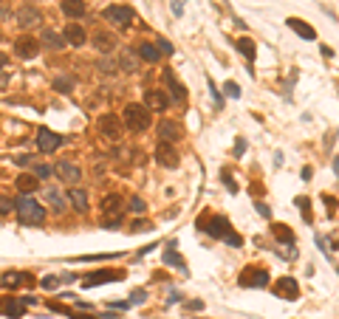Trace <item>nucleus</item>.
<instances>
[{"label":"nucleus","instance_id":"bb28decb","mask_svg":"<svg viewBox=\"0 0 339 319\" xmlns=\"http://www.w3.org/2000/svg\"><path fill=\"white\" fill-rule=\"evenodd\" d=\"M37 175H17V190L23 192V195H31V192L40 187V181H34Z\"/></svg>","mask_w":339,"mask_h":319},{"label":"nucleus","instance_id":"ddd939ff","mask_svg":"<svg viewBox=\"0 0 339 319\" xmlns=\"http://www.w3.org/2000/svg\"><path fill=\"white\" fill-rule=\"evenodd\" d=\"M144 105H147L150 110H167V105H170V96H167L164 91L153 88V91H144Z\"/></svg>","mask_w":339,"mask_h":319},{"label":"nucleus","instance_id":"79ce46f5","mask_svg":"<svg viewBox=\"0 0 339 319\" xmlns=\"http://www.w3.org/2000/svg\"><path fill=\"white\" fill-rule=\"evenodd\" d=\"M51 173H54V170H51L48 164H37V167H34V175H37V178H48Z\"/></svg>","mask_w":339,"mask_h":319},{"label":"nucleus","instance_id":"0eeeda50","mask_svg":"<svg viewBox=\"0 0 339 319\" xmlns=\"http://www.w3.org/2000/svg\"><path fill=\"white\" fill-rule=\"evenodd\" d=\"M116 280H124V271L119 268H105V271H94L82 280L85 288H94V285H102V283H116Z\"/></svg>","mask_w":339,"mask_h":319},{"label":"nucleus","instance_id":"473e14b6","mask_svg":"<svg viewBox=\"0 0 339 319\" xmlns=\"http://www.w3.org/2000/svg\"><path fill=\"white\" fill-rule=\"evenodd\" d=\"M294 204L300 207V212H303V217H305V220L311 223V201H308V198H297Z\"/></svg>","mask_w":339,"mask_h":319},{"label":"nucleus","instance_id":"b1692460","mask_svg":"<svg viewBox=\"0 0 339 319\" xmlns=\"http://www.w3.org/2000/svg\"><path fill=\"white\" fill-rule=\"evenodd\" d=\"M164 263L167 266H173V268H178V271H187V263H184V257L175 251V243H170V249L164 251Z\"/></svg>","mask_w":339,"mask_h":319},{"label":"nucleus","instance_id":"864d4df0","mask_svg":"<svg viewBox=\"0 0 339 319\" xmlns=\"http://www.w3.org/2000/svg\"><path fill=\"white\" fill-rule=\"evenodd\" d=\"M300 175H303V181H308V178L314 175V170H311V167H303V173H300Z\"/></svg>","mask_w":339,"mask_h":319},{"label":"nucleus","instance_id":"58836bf2","mask_svg":"<svg viewBox=\"0 0 339 319\" xmlns=\"http://www.w3.org/2000/svg\"><path fill=\"white\" fill-rule=\"evenodd\" d=\"M43 288H48V291H54V288H57V285H60V277H54V274H48V277H43Z\"/></svg>","mask_w":339,"mask_h":319},{"label":"nucleus","instance_id":"a19ab883","mask_svg":"<svg viewBox=\"0 0 339 319\" xmlns=\"http://www.w3.org/2000/svg\"><path fill=\"white\" fill-rule=\"evenodd\" d=\"M122 68H124V71H133V68H136V60H133V54H130V51H124V54H122Z\"/></svg>","mask_w":339,"mask_h":319},{"label":"nucleus","instance_id":"6e6d98bb","mask_svg":"<svg viewBox=\"0 0 339 319\" xmlns=\"http://www.w3.org/2000/svg\"><path fill=\"white\" fill-rule=\"evenodd\" d=\"M334 173H337V178H339V155L334 158Z\"/></svg>","mask_w":339,"mask_h":319},{"label":"nucleus","instance_id":"c03bdc74","mask_svg":"<svg viewBox=\"0 0 339 319\" xmlns=\"http://www.w3.org/2000/svg\"><path fill=\"white\" fill-rule=\"evenodd\" d=\"M144 300H147V294L141 291V288H136V291H133V297H130V302H133V305H141Z\"/></svg>","mask_w":339,"mask_h":319},{"label":"nucleus","instance_id":"5701e85b","mask_svg":"<svg viewBox=\"0 0 339 319\" xmlns=\"http://www.w3.org/2000/svg\"><path fill=\"white\" fill-rule=\"evenodd\" d=\"M164 79L170 82V91H173V102H175V105H181L184 99H187V88H184L181 82H175V77L170 74V71H164Z\"/></svg>","mask_w":339,"mask_h":319},{"label":"nucleus","instance_id":"1a4fd4ad","mask_svg":"<svg viewBox=\"0 0 339 319\" xmlns=\"http://www.w3.org/2000/svg\"><path fill=\"white\" fill-rule=\"evenodd\" d=\"M60 144H62V136L51 133L48 127H40V130H37V147H40L43 153H54Z\"/></svg>","mask_w":339,"mask_h":319},{"label":"nucleus","instance_id":"c756f323","mask_svg":"<svg viewBox=\"0 0 339 319\" xmlns=\"http://www.w3.org/2000/svg\"><path fill=\"white\" fill-rule=\"evenodd\" d=\"M94 45L99 48V51L108 54V51L113 48V45H116V40H113L111 34H102V31H96V34H94Z\"/></svg>","mask_w":339,"mask_h":319},{"label":"nucleus","instance_id":"e433bc0d","mask_svg":"<svg viewBox=\"0 0 339 319\" xmlns=\"http://www.w3.org/2000/svg\"><path fill=\"white\" fill-rule=\"evenodd\" d=\"M209 91H212V99H215V107H224V94L215 88V82L209 79Z\"/></svg>","mask_w":339,"mask_h":319},{"label":"nucleus","instance_id":"2eb2a0df","mask_svg":"<svg viewBox=\"0 0 339 319\" xmlns=\"http://www.w3.org/2000/svg\"><path fill=\"white\" fill-rule=\"evenodd\" d=\"M54 173H60V178L62 181H68V184H77L79 178H82V170H79L77 164H71V161H57Z\"/></svg>","mask_w":339,"mask_h":319},{"label":"nucleus","instance_id":"37998d69","mask_svg":"<svg viewBox=\"0 0 339 319\" xmlns=\"http://www.w3.org/2000/svg\"><path fill=\"white\" fill-rule=\"evenodd\" d=\"M130 209H133V212H136V215H141V212L147 209V204H144V201H141V198H130Z\"/></svg>","mask_w":339,"mask_h":319},{"label":"nucleus","instance_id":"4468645a","mask_svg":"<svg viewBox=\"0 0 339 319\" xmlns=\"http://www.w3.org/2000/svg\"><path fill=\"white\" fill-rule=\"evenodd\" d=\"M23 308H26V302H23V300H14V297H0V314H3V317L17 319V317H23Z\"/></svg>","mask_w":339,"mask_h":319},{"label":"nucleus","instance_id":"c9c22d12","mask_svg":"<svg viewBox=\"0 0 339 319\" xmlns=\"http://www.w3.org/2000/svg\"><path fill=\"white\" fill-rule=\"evenodd\" d=\"M224 94L232 96V99H237V96H240V85H237V82H226V85H224Z\"/></svg>","mask_w":339,"mask_h":319},{"label":"nucleus","instance_id":"39448f33","mask_svg":"<svg viewBox=\"0 0 339 319\" xmlns=\"http://www.w3.org/2000/svg\"><path fill=\"white\" fill-rule=\"evenodd\" d=\"M96 127H99V133H102L105 138H111V141L122 138V119H119L116 113H102L99 121H96Z\"/></svg>","mask_w":339,"mask_h":319},{"label":"nucleus","instance_id":"5fc2aeb1","mask_svg":"<svg viewBox=\"0 0 339 319\" xmlns=\"http://www.w3.org/2000/svg\"><path fill=\"white\" fill-rule=\"evenodd\" d=\"M178 300H181V294H178V291H173L170 297H167V302H178Z\"/></svg>","mask_w":339,"mask_h":319},{"label":"nucleus","instance_id":"f704fd0d","mask_svg":"<svg viewBox=\"0 0 339 319\" xmlns=\"http://www.w3.org/2000/svg\"><path fill=\"white\" fill-rule=\"evenodd\" d=\"M221 178H224L226 190H229V192H232V195H235V192H237V184L232 181V173H229V170H221Z\"/></svg>","mask_w":339,"mask_h":319},{"label":"nucleus","instance_id":"4d7b16f0","mask_svg":"<svg viewBox=\"0 0 339 319\" xmlns=\"http://www.w3.org/2000/svg\"><path fill=\"white\" fill-rule=\"evenodd\" d=\"M6 62H9V57H6V54H0V68H3Z\"/></svg>","mask_w":339,"mask_h":319},{"label":"nucleus","instance_id":"f8f14e48","mask_svg":"<svg viewBox=\"0 0 339 319\" xmlns=\"http://www.w3.org/2000/svg\"><path fill=\"white\" fill-rule=\"evenodd\" d=\"M156 161H158L161 167H170V170H175V167H178V153H175V150L167 144V141H161V144L156 147Z\"/></svg>","mask_w":339,"mask_h":319},{"label":"nucleus","instance_id":"7c9ffc66","mask_svg":"<svg viewBox=\"0 0 339 319\" xmlns=\"http://www.w3.org/2000/svg\"><path fill=\"white\" fill-rule=\"evenodd\" d=\"M271 232H274V237H277V240H286L288 246H294V232H291L288 226H280V223H274V226H271Z\"/></svg>","mask_w":339,"mask_h":319},{"label":"nucleus","instance_id":"a878e982","mask_svg":"<svg viewBox=\"0 0 339 319\" xmlns=\"http://www.w3.org/2000/svg\"><path fill=\"white\" fill-rule=\"evenodd\" d=\"M45 198H48V204H51V209L57 212V215H62V212H65V198H62L54 187H48V190H45Z\"/></svg>","mask_w":339,"mask_h":319},{"label":"nucleus","instance_id":"423d86ee","mask_svg":"<svg viewBox=\"0 0 339 319\" xmlns=\"http://www.w3.org/2000/svg\"><path fill=\"white\" fill-rule=\"evenodd\" d=\"M102 17L108 23H113L116 28H127L133 23V9H127V6H105Z\"/></svg>","mask_w":339,"mask_h":319},{"label":"nucleus","instance_id":"4c0bfd02","mask_svg":"<svg viewBox=\"0 0 339 319\" xmlns=\"http://www.w3.org/2000/svg\"><path fill=\"white\" fill-rule=\"evenodd\" d=\"M322 204H325V212H328V215L337 212V198H334V195H322Z\"/></svg>","mask_w":339,"mask_h":319},{"label":"nucleus","instance_id":"9b49d317","mask_svg":"<svg viewBox=\"0 0 339 319\" xmlns=\"http://www.w3.org/2000/svg\"><path fill=\"white\" fill-rule=\"evenodd\" d=\"M204 232H209L212 237H218V240H224L226 234L232 232V226H229V220H226L224 215H212L209 217V226H204Z\"/></svg>","mask_w":339,"mask_h":319},{"label":"nucleus","instance_id":"49530a36","mask_svg":"<svg viewBox=\"0 0 339 319\" xmlns=\"http://www.w3.org/2000/svg\"><path fill=\"white\" fill-rule=\"evenodd\" d=\"M144 229H153L150 223H144V220H136V223L130 226V232H144Z\"/></svg>","mask_w":339,"mask_h":319},{"label":"nucleus","instance_id":"20e7f679","mask_svg":"<svg viewBox=\"0 0 339 319\" xmlns=\"http://www.w3.org/2000/svg\"><path fill=\"white\" fill-rule=\"evenodd\" d=\"M269 271L263 266H246L237 277V285H243V288H263V285H269Z\"/></svg>","mask_w":339,"mask_h":319},{"label":"nucleus","instance_id":"f257e3e1","mask_svg":"<svg viewBox=\"0 0 339 319\" xmlns=\"http://www.w3.org/2000/svg\"><path fill=\"white\" fill-rule=\"evenodd\" d=\"M14 212H17L20 226H40L45 220V209L37 204L31 195H20L14 201Z\"/></svg>","mask_w":339,"mask_h":319},{"label":"nucleus","instance_id":"6ab92c4d","mask_svg":"<svg viewBox=\"0 0 339 319\" xmlns=\"http://www.w3.org/2000/svg\"><path fill=\"white\" fill-rule=\"evenodd\" d=\"M286 26L291 28V31H297V34L303 37V40H317V31H314L308 23H303L300 17H288V20H286Z\"/></svg>","mask_w":339,"mask_h":319},{"label":"nucleus","instance_id":"7ed1b4c3","mask_svg":"<svg viewBox=\"0 0 339 319\" xmlns=\"http://www.w3.org/2000/svg\"><path fill=\"white\" fill-rule=\"evenodd\" d=\"M124 215V201L119 195H105L102 201V223L105 229H119V217Z\"/></svg>","mask_w":339,"mask_h":319},{"label":"nucleus","instance_id":"a18cd8bd","mask_svg":"<svg viewBox=\"0 0 339 319\" xmlns=\"http://www.w3.org/2000/svg\"><path fill=\"white\" fill-rule=\"evenodd\" d=\"M133 302L130 300H116V302H111V308H116V311H127Z\"/></svg>","mask_w":339,"mask_h":319},{"label":"nucleus","instance_id":"cd10ccee","mask_svg":"<svg viewBox=\"0 0 339 319\" xmlns=\"http://www.w3.org/2000/svg\"><path fill=\"white\" fill-rule=\"evenodd\" d=\"M237 51L243 54L249 62H254V57H257V48H254V43L249 37H240V40H237Z\"/></svg>","mask_w":339,"mask_h":319},{"label":"nucleus","instance_id":"603ef678","mask_svg":"<svg viewBox=\"0 0 339 319\" xmlns=\"http://www.w3.org/2000/svg\"><path fill=\"white\" fill-rule=\"evenodd\" d=\"M173 11H175V14H181V11H184V0H173Z\"/></svg>","mask_w":339,"mask_h":319},{"label":"nucleus","instance_id":"aec40b11","mask_svg":"<svg viewBox=\"0 0 339 319\" xmlns=\"http://www.w3.org/2000/svg\"><path fill=\"white\" fill-rule=\"evenodd\" d=\"M62 34H65L68 45H77V48H79V45H85V31H82V26H77V23H68Z\"/></svg>","mask_w":339,"mask_h":319},{"label":"nucleus","instance_id":"8fccbe9b","mask_svg":"<svg viewBox=\"0 0 339 319\" xmlns=\"http://www.w3.org/2000/svg\"><path fill=\"white\" fill-rule=\"evenodd\" d=\"M254 209H257V212H260L263 217H271V209L266 207V204H254Z\"/></svg>","mask_w":339,"mask_h":319},{"label":"nucleus","instance_id":"6e6552de","mask_svg":"<svg viewBox=\"0 0 339 319\" xmlns=\"http://www.w3.org/2000/svg\"><path fill=\"white\" fill-rule=\"evenodd\" d=\"M274 294H277L280 300L294 302L297 297H300V285H297L294 277H280L277 283H274Z\"/></svg>","mask_w":339,"mask_h":319},{"label":"nucleus","instance_id":"4be33fe9","mask_svg":"<svg viewBox=\"0 0 339 319\" xmlns=\"http://www.w3.org/2000/svg\"><path fill=\"white\" fill-rule=\"evenodd\" d=\"M17 23H20L23 28L37 26V23H40V11H37V9H31V6H26V9H20V11H17Z\"/></svg>","mask_w":339,"mask_h":319},{"label":"nucleus","instance_id":"c85d7f7f","mask_svg":"<svg viewBox=\"0 0 339 319\" xmlns=\"http://www.w3.org/2000/svg\"><path fill=\"white\" fill-rule=\"evenodd\" d=\"M139 57H141V60H147V62H158L161 51H158L153 43H141V45H139Z\"/></svg>","mask_w":339,"mask_h":319},{"label":"nucleus","instance_id":"f03ea898","mask_svg":"<svg viewBox=\"0 0 339 319\" xmlns=\"http://www.w3.org/2000/svg\"><path fill=\"white\" fill-rule=\"evenodd\" d=\"M150 121H153V116H150L147 105H124V124L130 130L141 133V130L150 127Z\"/></svg>","mask_w":339,"mask_h":319},{"label":"nucleus","instance_id":"9d476101","mask_svg":"<svg viewBox=\"0 0 339 319\" xmlns=\"http://www.w3.org/2000/svg\"><path fill=\"white\" fill-rule=\"evenodd\" d=\"M37 51H40V43H37L34 37H20L17 43H14V54H17L20 60H34Z\"/></svg>","mask_w":339,"mask_h":319},{"label":"nucleus","instance_id":"a211bd4d","mask_svg":"<svg viewBox=\"0 0 339 319\" xmlns=\"http://www.w3.org/2000/svg\"><path fill=\"white\" fill-rule=\"evenodd\" d=\"M40 45H48V48H65L68 45V40H65V34H57L54 28H45L43 34H40Z\"/></svg>","mask_w":339,"mask_h":319},{"label":"nucleus","instance_id":"f3484780","mask_svg":"<svg viewBox=\"0 0 339 319\" xmlns=\"http://www.w3.org/2000/svg\"><path fill=\"white\" fill-rule=\"evenodd\" d=\"M31 280H34V277L26 274V271H6V274L0 277V285H3V288H17V285L31 283Z\"/></svg>","mask_w":339,"mask_h":319},{"label":"nucleus","instance_id":"412c9836","mask_svg":"<svg viewBox=\"0 0 339 319\" xmlns=\"http://www.w3.org/2000/svg\"><path fill=\"white\" fill-rule=\"evenodd\" d=\"M68 201L74 204V209H77L79 215H85V212H88V192H85V190L74 187V190L68 192Z\"/></svg>","mask_w":339,"mask_h":319},{"label":"nucleus","instance_id":"2f4dec72","mask_svg":"<svg viewBox=\"0 0 339 319\" xmlns=\"http://www.w3.org/2000/svg\"><path fill=\"white\" fill-rule=\"evenodd\" d=\"M54 88H57L60 94H71V88H74V79H71V77H60L57 82H54Z\"/></svg>","mask_w":339,"mask_h":319},{"label":"nucleus","instance_id":"393cba45","mask_svg":"<svg viewBox=\"0 0 339 319\" xmlns=\"http://www.w3.org/2000/svg\"><path fill=\"white\" fill-rule=\"evenodd\" d=\"M62 11H65L68 17L79 20L85 14V3H82V0H62Z\"/></svg>","mask_w":339,"mask_h":319},{"label":"nucleus","instance_id":"ea45409f","mask_svg":"<svg viewBox=\"0 0 339 319\" xmlns=\"http://www.w3.org/2000/svg\"><path fill=\"white\" fill-rule=\"evenodd\" d=\"M11 209H14V201H11V198H3V195H0V215H9Z\"/></svg>","mask_w":339,"mask_h":319},{"label":"nucleus","instance_id":"72a5a7b5","mask_svg":"<svg viewBox=\"0 0 339 319\" xmlns=\"http://www.w3.org/2000/svg\"><path fill=\"white\" fill-rule=\"evenodd\" d=\"M224 243H229L232 249H240V246H243V237H240L237 232H229V234L224 237Z\"/></svg>","mask_w":339,"mask_h":319},{"label":"nucleus","instance_id":"3c124183","mask_svg":"<svg viewBox=\"0 0 339 319\" xmlns=\"http://www.w3.org/2000/svg\"><path fill=\"white\" fill-rule=\"evenodd\" d=\"M246 153V141H243V138H237V141H235V155H243Z\"/></svg>","mask_w":339,"mask_h":319},{"label":"nucleus","instance_id":"dca6fc26","mask_svg":"<svg viewBox=\"0 0 339 319\" xmlns=\"http://www.w3.org/2000/svg\"><path fill=\"white\" fill-rule=\"evenodd\" d=\"M158 138L167 141V144H170V141H178V138H181V124H178V121H161V124H158Z\"/></svg>","mask_w":339,"mask_h":319},{"label":"nucleus","instance_id":"de8ad7c7","mask_svg":"<svg viewBox=\"0 0 339 319\" xmlns=\"http://www.w3.org/2000/svg\"><path fill=\"white\" fill-rule=\"evenodd\" d=\"M158 51H161V54H173V45H170V43H167V40H158Z\"/></svg>","mask_w":339,"mask_h":319},{"label":"nucleus","instance_id":"09e8293b","mask_svg":"<svg viewBox=\"0 0 339 319\" xmlns=\"http://www.w3.org/2000/svg\"><path fill=\"white\" fill-rule=\"evenodd\" d=\"M14 164H17V167H28V164H31V155H17Z\"/></svg>","mask_w":339,"mask_h":319}]
</instances>
